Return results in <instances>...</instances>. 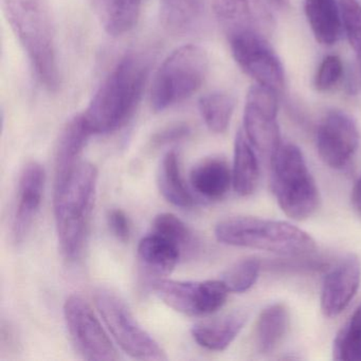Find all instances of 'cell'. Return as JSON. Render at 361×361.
<instances>
[{
  "label": "cell",
  "instance_id": "ba28073f",
  "mask_svg": "<svg viewBox=\"0 0 361 361\" xmlns=\"http://www.w3.org/2000/svg\"><path fill=\"white\" fill-rule=\"evenodd\" d=\"M227 39L234 60L247 75L276 92L284 88V68L267 35L257 29H246L227 35Z\"/></svg>",
  "mask_w": 361,
  "mask_h": 361
},
{
  "label": "cell",
  "instance_id": "8fae6325",
  "mask_svg": "<svg viewBox=\"0 0 361 361\" xmlns=\"http://www.w3.org/2000/svg\"><path fill=\"white\" fill-rule=\"evenodd\" d=\"M278 92L265 86L253 85L246 97L244 132L259 153L271 159L281 147L278 124Z\"/></svg>",
  "mask_w": 361,
  "mask_h": 361
},
{
  "label": "cell",
  "instance_id": "f546056e",
  "mask_svg": "<svg viewBox=\"0 0 361 361\" xmlns=\"http://www.w3.org/2000/svg\"><path fill=\"white\" fill-rule=\"evenodd\" d=\"M340 10L344 31L361 66V5L357 0H340Z\"/></svg>",
  "mask_w": 361,
  "mask_h": 361
},
{
  "label": "cell",
  "instance_id": "e0dca14e",
  "mask_svg": "<svg viewBox=\"0 0 361 361\" xmlns=\"http://www.w3.org/2000/svg\"><path fill=\"white\" fill-rule=\"evenodd\" d=\"M102 28L111 37H121L135 28L142 0H88Z\"/></svg>",
  "mask_w": 361,
  "mask_h": 361
},
{
  "label": "cell",
  "instance_id": "ac0fdd59",
  "mask_svg": "<svg viewBox=\"0 0 361 361\" xmlns=\"http://www.w3.org/2000/svg\"><path fill=\"white\" fill-rule=\"evenodd\" d=\"M190 180L193 189L209 200H223L233 185L232 170L221 157L202 160L192 169Z\"/></svg>",
  "mask_w": 361,
  "mask_h": 361
},
{
  "label": "cell",
  "instance_id": "4316f807",
  "mask_svg": "<svg viewBox=\"0 0 361 361\" xmlns=\"http://www.w3.org/2000/svg\"><path fill=\"white\" fill-rule=\"evenodd\" d=\"M336 360L361 361V304L334 340Z\"/></svg>",
  "mask_w": 361,
  "mask_h": 361
},
{
  "label": "cell",
  "instance_id": "4dcf8cb0",
  "mask_svg": "<svg viewBox=\"0 0 361 361\" xmlns=\"http://www.w3.org/2000/svg\"><path fill=\"white\" fill-rule=\"evenodd\" d=\"M343 66L337 56H327L319 66L314 78V86L319 92H327L341 79Z\"/></svg>",
  "mask_w": 361,
  "mask_h": 361
},
{
  "label": "cell",
  "instance_id": "30bf717a",
  "mask_svg": "<svg viewBox=\"0 0 361 361\" xmlns=\"http://www.w3.org/2000/svg\"><path fill=\"white\" fill-rule=\"evenodd\" d=\"M64 319L71 342L82 358L90 361H115L120 358L92 306L83 298L78 295L67 298Z\"/></svg>",
  "mask_w": 361,
  "mask_h": 361
},
{
  "label": "cell",
  "instance_id": "44dd1931",
  "mask_svg": "<svg viewBox=\"0 0 361 361\" xmlns=\"http://www.w3.org/2000/svg\"><path fill=\"white\" fill-rule=\"evenodd\" d=\"M259 168L252 145L244 130H238L234 142V160L232 183L240 196H249L257 191L259 185Z\"/></svg>",
  "mask_w": 361,
  "mask_h": 361
},
{
  "label": "cell",
  "instance_id": "ffe728a7",
  "mask_svg": "<svg viewBox=\"0 0 361 361\" xmlns=\"http://www.w3.org/2000/svg\"><path fill=\"white\" fill-rule=\"evenodd\" d=\"M305 14L317 42L333 46L341 35V10L336 0H306Z\"/></svg>",
  "mask_w": 361,
  "mask_h": 361
},
{
  "label": "cell",
  "instance_id": "9c48e42d",
  "mask_svg": "<svg viewBox=\"0 0 361 361\" xmlns=\"http://www.w3.org/2000/svg\"><path fill=\"white\" fill-rule=\"evenodd\" d=\"M155 295L169 307L191 317L214 314L225 305L230 291L221 280L202 282L156 279L151 282Z\"/></svg>",
  "mask_w": 361,
  "mask_h": 361
},
{
  "label": "cell",
  "instance_id": "6da1fadb",
  "mask_svg": "<svg viewBox=\"0 0 361 361\" xmlns=\"http://www.w3.org/2000/svg\"><path fill=\"white\" fill-rule=\"evenodd\" d=\"M98 170L81 161L56 172L54 212L61 252L68 261L83 253L96 204Z\"/></svg>",
  "mask_w": 361,
  "mask_h": 361
},
{
  "label": "cell",
  "instance_id": "836d02e7",
  "mask_svg": "<svg viewBox=\"0 0 361 361\" xmlns=\"http://www.w3.org/2000/svg\"><path fill=\"white\" fill-rule=\"evenodd\" d=\"M352 204L355 212L361 217V176L355 183L352 192Z\"/></svg>",
  "mask_w": 361,
  "mask_h": 361
},
{
  "label": "cell",
  "instance_id": "8992f818",
  "mask_svg": "<svg viewBox=\"0 0 361 361\" xmlns=\"http://www.w3.org/2000/svg\"><path fill=\"white\" fill-rule=\"evenodd\" d=\"M208 68V56L200 46L185 45L173 51L162 63L152 86L154 111H164L195 94Z\"/></svg>",
  "mask_w": 361,
  "mask_h": 361
},
{
  "label": "cell",
  "instance_id": "f1b7e54d",
  "mask_svg": "<svg viewBox=\"0 0 361 361\" xmlns=\"http://www.w3.org/2000/svg\"><path fill=\"white\" fill-rule=\"evenodd\" d=\"M153 233L166 238L183 249L192 242L190 228L172 213H160L154 219Z\"/></svg>",
  "mask_w": 361,
  "mask_h": 361
},
{
  "label": "cell",
  "instance_id": "7a4b0ae2",
  "mask_svg": "<svg viewBox=\"0 0 361 361\" xmlns=\"http://www.w3.org/2000/svg\"><path fill=\"white\" fill-rule=\"evenodd\" d=\"M149 68V59L140 54H126L118 62L83 113L92 135L109 134L128 121L140 102Z\"/></svg>",
  "mask_w": 361,
  "mask_h": 361
},
{
  "label": "cell",
  "instance_id": "7402d4cb",
  "mask_svg": "<svg viewBox=\"0 0 361 361\" xmlns=\"http://www.w3.org/2000/svg\"><path fill=\"white\" fill-rule=\"evenodd\" d=\"M157 185L164 200L173 206L183 209L195 206V198L181 175L180 160L176 152H168L162 158L158 168Z\"/></svg>",
  "mask_w": 361,
  "mask_h": 361
},
{
  "label": "cell",
  "instance_id": "277c9868",
  "mask_svg": "<svg viewBox=\"0 0 361 361\" xmlns=\"http://www.w3.org/2000/svg\"><path fill=\"white\" fill-rule=\"evenodd\" d=\"M215 238L228 246L257 249L285 257H303L316 249L314 238L300 228L274 219L235 216L223 219Z\"/></svg>",
  "mask_w": 361,
  "mask_h": 361
},
{
  "label": "cell",
  "instance_id": "cb8c5ba5",
  "mask_svg": "<svg viewBox=\"0 0 361 361\" xmlns=\"http://www.w3.org/2000/svg\"><path fill=\"white\" fill-rule=\"evenodd\" d=\"M92 133L83 114L71 118L61 132L56 147V172L65 170L81 161V155Z\"/></svg>",
  "mask_w": 361,
  "mask_h": 361
},
{
  "label": "cell",
  "instance_id": "5b68a950",
  "mask_svg": "<svg viewBox=\"0 0 361 361\" xmlns=\"http://www.w3.org/2000/svg\"><path fill=\"white\" fill-rule=\"evenodd\" d=\"M270 162L272 191L283 212L293 221L312 217L320 207V193L301 149L281 145Z\"/></svg>",
  "mask_w": 361,
  "mask_h": 361
},
{
  "label": "cell",
  "instance_id": "603a6c76",
  "mask_svg": "<svg viewBox=\"0 0 361 361\" xmlns=\"http://www.w3.org/2000/svg\"><path fill=\"white\" fill-rule=\"evenodd\" d=\"M290 324V314L283 303L267 306L259 314L255 329V342L262 354H270L280 346Z\"/></svg>",
  "mask_w": 361,
  "mask_h": 361
},
{
  "label": "cell",
  "instance_id": "3957f363",
  "mask_svg": "<svg viewBox=\"0 0 361 361\" xmlns=\"http://www.w3.org/2000/svg\"><path fill=\"white\" fill-rule=\"evenodd\" d=\"M1 6L39 81L56 92L60 75L49 0H1Z\"/></svg>",
  "mask_w": 361,
  "mask_h": 361
},
{
  "label": "cell",
  "instance_id": "52a82bcc",
  "mask_svg": "<svg viewBox=\"0 0 361 361\" xmlns=\"http://www.w3.org/2000/svg\"><path fill=\"white\" fill-rule=\"evenodd\" d=\"M94 304L116 343L128 356L138 360H168L164 348L139 324L117 295L101 289L94 295Z\"/></svg>",
  "mask_w": 361,
  "mask_h": 361
},
{
  "label": "cell",
  "instance_id": "d6a6232c",
  "mask_svg": "<svg viewBox=\"0 0 361 361\" xmlns=\"http://www.w3.org/2000/svg\"><path fill=\"white\" fill-rule=\"evenodd\" d=\"M107 224L111 233L121 240L128 242L132 234L130 219L121 209H111L107 214Z\"/></svg>",
  "mask_w": 361,
  "mask_h": 361
},
{
  "label": "cell",
  "instance_id": "7c38bea8",
  "mask_svg": "<svg viewBox=\"0 0 361 361\" xmlns=\"http://www.w3.org/2000/svg\"><path fill=\"white\" fill-rule=\"evenodd\" d=\"M358 145V128L348 114L331 111L325 115L317 133V149L325 164L342 170L354 157Z\"/></svg>",
  "mask_w": 361,
  "mask_h": 361
},
{
  "label": "cell",
  "instance_id": "e575fe53",
  "mask_svg": "<svg viewBox=\"0 0 361 361\" xmlns=\"http://www.w3.org/2000/svg\"><path fill=\"white\" fill-rule=\"evenodd\" d=\"M264 1L274 6V7L280 8V9H286L290 4V0H264Z\"/></svg>",
  "mask_w": 361,
  "mask_h": 361
},
{
  "label": "cell",
  "instance_id": "83f0119b",
  "mask_svg": "<svg viewBox=\"0 0 361 361\" xmlns=\"http://www.w3.org/2000/svg\"><path fill=\"white\" fill-rule=\"evenodd\" d=\"M261 262L255 257H246L234 263L224 272L221 280L230 293H242L249 290L257 282Z\"/></svg>",
  "mask_w": 361,
  "mask_h": 361
},
{
  "label": "cell",
  "instance_id": "4fadbf2b",
  "mask_svg": "<svg viewBox=\"0 0 361 361\" xmlns=\"http://www.w3.org/2000/svg\"><path fill=\"white\" fill-rule=\"evenodd\" d=\"M361 281V265L355 255L340 259L329 269L321 290V310L329 318L339 316L354 299Z\"/></svg>",
  "mask_w": 361,
  "mask_h": 361
},
{
  "label": "cell",
  "instance_id": "5bb4252c",
  "mask_svg": "<svg viewBox=\"0 0 361 361\" xmlns=\"http://www.w3.org/2000/svg\"><path fill=\"white\" fill-rule=\"evenodd\" d=\"M45 183V171L41 164L32 161L24 166L18 179V198L12 225L16 244L24 242L32 229L41 208Z\"/></svg>",
  "mask_w": 361,
  "mask_h": 361
},
{
  "label": "cell",
  "instance_id": "d6986e66",
  "mask_svg": "<svg viewBox=\"0 0 361 361\" xmlns=\"http://www.w3.org/2000/svg\"><path fill=\"white\" fill-rule=\"evenodd\" d=\"M181 249L166 238L151 233L139 242L138 259L141 268L153 280L170 274L180 259Z\"/></svg>",
  "mask_w": 361,
  "mask_h": 361
},
{
  "label": "cell",
  "instance_id": "2e32d148",
  "mask_svg": "<svg viewBox=\"0 0 361 361\" xmlns=\"http://www.w3.org/2000/svg\"><path fill=\"white\" fill-rule=\"evenodd\" d=\"M247 319V312L235 310L219 318L198 323L192 329V337L202 348L221 352L235 340L246 324Z\"/></svg>",
  "mask_w": 361,
  "mask_h": 361
},
{
  "label": "cell",
  "instance_id": "1f68e13d",
  "mask_svg": "<svg viewBox=\"0 0 361 361\" xmlns=\"http://www.w3.org/2000/svg\"><path fill=\"white\" fill-rule=\"evenodd\" d=\"M191 132L189 124L185 123V122L171 124L154 135L152 138V145L154 147H160L171 145V143L178 142V141L188 138L191 135Z\"/></svg>",
  "mask_w": 361,
  "mask_h": 361
},
{
  "label": "cell",
  "instance_id": "9a60e30c",
  "mask_svg": "<svg viewBox=\"0 0 361 361\" xmlns=\"http://www.w3.org/2000/svg\"><path fill=\"white\" fill-rule=\"evenodd\" d=\"M212 9L226 37L246 29H257L269 35L274 28L271 14L253 0H212Z\"/></svg>",
  "mask_w": 361,
  "mask_h": 361
},
{
  "label": "cell",
  "instance_id": "484cf974",
  "mask_svg": "<svg viewBox=\"0 0 361 361\" xmlns=\"http://www.w3.org/2000/svg\"><path fill=\"white\" fill-rule=\"evenodd\" d=\"M235 101L226 92H211L202 97L200 111L207 128L215 134H223L229 128Z\"/></svg>",
  "mask_w": 361,
  "mask_h": 361
},
{
  "label": "cell",
  "instance_id": "d4e9b609",
  "mask_svg": "<svg viewBox=\"0 0 361 361\" xmlns=\"http://www.w3.org/2000/svg\"><path fill=\"white\" fill-rule=\"evenodd\" d=\"M204 0H161V20L173 35L189 32L200 22Z\"/></svg>",
  "mask_w": 361,
  "mask_h": 361
}]
</instances>
